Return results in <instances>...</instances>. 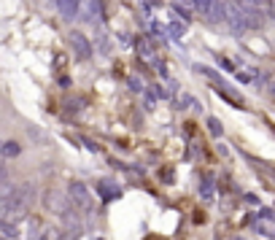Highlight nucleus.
I'll return each instance as SVG.
<instances>
[{
  "label": "nucleus",
  "instance_id": "f257e3e1",
  "mask_svg": "<svg viewBox=\"0 0 275 240\" xmlns=\"http://www.w3.org/2000/svg\"><path fill=\"white\" fill-rule=\"evenodd\" d=\"M27 208L30 205H25L22 200H17V197H0V221H11V224H17V221H22L27 216Z\"/></svg>",
  "mask_w": 275,
  "mask_h": 240
},
{
  "label": "nucleus",
  "instance_id": "f03ea898",
  "mask_svg": "<svg viewBox=\"0 0 275 240\" xmlns=\"http://www.w3.org/2000/svg\"><path fill=\"white\" fill-rule=\"evenodd\" d=\"M68 200L73 208H78V211H92V195L81 181H73L68 187Z\"/></svg>",
  "mask_w": 275,
  "mask_h": 240
},
{
  "label": "nucleus",
  "instance_id": "7ed1b4c3",
  "mask_svg": "<svg viewBox=\"0 0 275 240\" xmlns=\"http://www.w3.org/2000/svg\"><path fill=\"white\" fill-rule=\"evenodd\" d=\"M224 19L230 22V27L235 30V33H246V19H243V14L238 9V3H227L224 6Z\"/></svg>",
  "mask_w": 275,
  "mask_h": 240
},
{
  "label": "nucleus",
  "instance_id": "20e7f679",
  "mask_svg": "<svg viewBox=\"0 0 275 240\" xmlns=\"http://www.w3.org/2000/svg\"><path fill=\"white\" fill-rule=\"evenodd\" d=\"M70 43H73L78 59H84V63H86V59L92 57V43H89V38H86L84 33H78V30H76V33H70Z\"/></svg>",
  "mask_w": 275,
  "mask_h": 240
},
{
  "label": "nucleus",
  "instance_id": "39448f33",
  "mask_svg": "<svg viewBox=\"0 0 275 240\" xmlns=\"http://www.w3.org/2000/svg\"><path fill=\"white\" fill-rule=\"evenodd\" d=\"M57 11L62 19H76L81 11V0H57Z\"/></svg>",
  "mask_w": 275,
  "mask_h": 240
},
{
  "label": "nucleus",
  "instance_id": "423d86ee",
  "mask_svg": "<svg viewBox=\"0 0 275 240\" xmlns=\"http://www.w3.org/2000/svg\"><path fill=\"white\" fill-rule=\"evenodd\" d=\"M81 3H84V17H86V19L97 22V19H103V17H105L103 0H81Z\"/></svg>",
  "mask_w": 275,
  "mask_h": 240
},
{
  "label": "nucleus",
  "instance_id": "0eeeda50",
  "mask_svg": "<svg viewBox=\"0 0 275 240\" xmlns=\"http://www.w3.org/2000/svg\"><path fill=\"white\" fill-rule=\"evenodd\" d=\"M202 17H205L208 22H213V25L224 22V3L222 0H210V3L205 6V11H202Z\"/></svg>",
  "mask_w": 275,
  "mask_h": 240
},
{
  "label": "nucleus",
  "instance_id": "6e6552de",
  "mask_svg": "<svg viewBox=\"0 0 275 240\" xmlns=\"http://www.w3.org/2000/svg\"><path fill=\"white\" fill-rule=\"evenodd\" d=\"M168 35L176 38V41H178V38H184L186 35V22L184 19H170L168 22Z\"/></svg>",
  "mask_w": 275,
  "mask_h": 240
},
{
  "label": "nucleus",
  "instance_id": "1a4fd4ad",
  "mask_svg": "<svg viewBox=\"0 0 275 240\" xmlns=\"http://www.w3.org/2000/svg\"><path fill=\"white\" fill-rule=\"evenodd\" d=\"M100 195H103V200H114V197L122 195V189L116 187L114 181H105V178H103V181H100Z\"/></svg>",
  "mask_w": 275,
  "mask_h": 240
},
{
  "label": "nucleus",
  "instance_id": "9d476101",
  "mask_svg": "<svg viewBox=\"0 0 275 240\" xmlns=\"http://www.w3.org/2000/svg\"><path fill=\"white\" fill-rule=\"evenodd\" d=\"M248 162H251V165H256V170H259V173H262L264 178H267V181H270V187L275 189V167L264 165V162H259V159H251V157H248Z\"/></svg>",
  "mask_w": 275,
  "mask_h": 240
},
{
  "label": "nucleus",
  "instance_id": "9b49d317",
  "mask_svg": "<svg viewBox=\"0 0 275 240\" xmlns=\"http://www.w3.org/2000/svg\"><path fill=\"white\" fill-rule=\"evenodd\" d=\"M138 54L143 59H154V46H151V41H148V38H138Z\"/></svg>",
  "mask_w": 275,
  "mask_h": 240
},
{
  "label": "nucleus",
  "instance_id": "f8f14e48",
  "mask_svg": "<svg viewBox=\"0 0 275 240\" xmlns=\"http://www.w3.org/2000/svg\"><path fill=\"white\" fill-rule=\"evenodd\" d=\"M19 151H22V146L17 141H6L0 146V154H3V157H19Z\"/></svg>",
  "mask_w": 275,
  "mask_h": 240
},
{
  "label": "nucleus",
  "instance_id": "ddd939ff",
  "mask_svg": "<svg viewBox=\"0 0 275 240\" xmlns=\"http://www.w3.org/2000/svg\"><path fill=\"white\" fill-rule=\"evenodd\" d=\"M208 133L213 135V138H222V133H224V127H222V122L216 119V116H210L208 119Z\"/></svg>",
  "mask_w": 275,
  "mask_h": 240
},
{
  "label": "nucleus",
  "instance_id": "4468645a",
  "mask_svg": "<svg viewBox=\"0 0 275 240\" xmlns=\"http://www.w3.org/2000/svg\"><path fill=\"white\" fill-rule=\"evenodd\" d=\"M0 232H3L9 240H17L19 237V232H17V227H14L11 221H0Z\"/></svg>",
  "mask_w": 275,
  "mask_h": 240
},
{
  "label": "nucleus",
  "instance_id": "2eb2a0df",
  "mask_svg": "<svg viewBox=\"0 0 275 240\" xmlns=\"http://www.w3.org/2000/svg\"><path fill=\"white\" fill-rule=\"evenodd\" d=\"M200 195H202V200H210V197H213V181H210V178H202Z\"/></svg>",
  "mask_w": 275,
  "mask_h": 240
},
{
  "label": "nucleus",
  "instance_id": "dca6fc26",
  "mask_svg": "<svg viewBox=\"0 0 275 240\" xmlns=\"http://www.w3.org/2000/svg\"><path fill=\"white\" fill-rule=\"evenodd\" d=\"M127 87H130L132 92H143V89H146L143 84H140V79H138V76H130V79H127Z\"/></svg>",
  "mask_w": 275,
  "mask_h": 240
},
{
  "label": "nucleus",
  "instance_id": "f3484780",
  "mask_svg": "<svg viewBox=\"0 0 275 240\" xmlns=\"http://www.w3.org/2000/svg\"><path fill=\"white\" fill-rule=\"evenodd\" d=\"M256 71H243V73H238V81H243V84H251V79H256Z\"/></svg>",
  "mask_w": 275,
  "mask_h": 240
},
{
  "label": "nucleus",
  "instance_id": "a211bd4d",
  "mask_svg": "<svg viewBox=\"0 0 275 240\" xmlns=\"http://www.w3.org/2000/svg\"><path fill=\"white\" fill-rule=\"evenodd\" d=\"M81 108H84V100H68V111H70V113L81 111Z\"/></svg>",
  "mask_w": 275,
  "mask_h": 240
},
{
  "label": "nucleus",
  "instance_id": "6ab92c4d",
  "mask_svg": "<svg viewBox=\"0 0 275 240\" xmlns=\"http://www.w3.org/2000/svg\"><path fill=\"white\" fill-rule=\"evenodd\" d=\"M143 95H146V108H154L156 105V95L151 89H143Z\"/></svg>",
  "mask_w": 275,
  "mask_h": 240
},
{
  "label": "nucleus",
  "instance_id": "aec40b11",
  "mask_svg": "<svg viewBox=\"0 0 275 240\" xmlns=\"http://www.w3.org/2000/svg\"><path fill=\"white\" fill-rule=\"evenodd\" d=\"M256 219H267V221H275V213L270 211V208H262V211L256 213Z\"/></svg>",
  "mask_w": 275,
  "mask_h": 240
},
{
  "label": "nucleus",
  "instance_id": "412c9836",
  "mask_svg": "<svg viewBox=\"0 0 275 240\" xmlns=\"http://www.w3.org/2000/svg\"><path fill=\"white\" fill-rule=\"evenodd\" d=\"M218 65H222L224 71H232V73H235V65L230 63V59H224V57H222V59H218Z\"/></svg>",
  "mask_w": 275,
  "mask_h": 240
},
{
  "label": "nucleus",
  "instance_id": "4be33fe9",
  "mask_svg": "<svg viewBox=\"0 0 275 240\" xmlns=\"http://www.w3.org/2000/svg\"><path fill=\"white\" fill-rule=\"evenodd\" d=\"M192 3H194V9L197 11H205V6L210 3V0H192Z\"/></svg>",
  "mask_w": 275,
  "mask_h": 240
},
{
  "label": "nucleus",
  "instance_id": "5701e85b",
  "mask_svg": "<svg viewBox=\"0 0 275 240\" xmlns=\"http://www.w3.org/2000/svg\"><path fill=\"white\" fill-rule=\"evenodd\" d=\"M246 203H251V205H259V200H256V195H246Z\"/></svg>",
  "mask_w": 275,
  "mask_h": 240
},
{
  "label": "nucleus",
  "instance_id": "b1692460",
  "mask_svg": "<svg viewBox=\"0 0 275 240\" xmlns=\"http://www.w3.org/2000/svg\"><path fill=\"white\" fill-rule=\"evenodd\" d=\"M3 178H6V167L0 165V181H3Z\"/></svg>",
  "mask_w": 275,
  "mask_h": 240
},
{
  "label": "nucleus",
  "instance_id": "393cba45",
  "mask_svg": "<svg viewBox=\"0 0 275 240\" xmlns=\"http://www.w3.org/2000/svg\"><path fill=\"white\" fill-rule=\"evenodd\" d=\"M232 240H246V237H232Z\"/></svg>",
  "mask_w": 275,
  "mask_h": 240
},
{
  "label": "nucleus",
  "instance_id": "a878e982",
  "mask_svg": "<svg viewBox=\"0 0 275 240\" xmlns=\"http://www.w3.org/2000/svg\"><path fill=\"white\" fill-rule=\"evenodd\" d=\"M272 237H275V232H272Z\"/></svg>",
  "mask_w": 275,
  "mask_h": 240
}]
</instances>
